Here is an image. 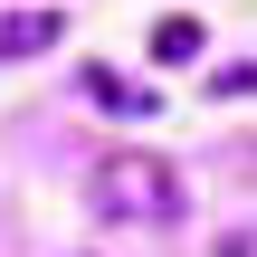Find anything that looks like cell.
Returning <instances> with one entry per match:
<instances>
[{
	"label": "cell",
	"mask_w": 257,
	"mask_h": 257,
	"mask_svg": "<svg viewBox=\"0 0 257 257\" xmlns=\"http://www.w3.org/2000/svg\"><path fill=\"white\" fill-rule=\"evenodd\" d=\"M86 200H95V219H114V229H172V219H181V181H172L162 153H105V162L86 172Z\"/></svg>",
	"instance_id": "6da1fadb"
},
{
	"label": "cell",
	"mask_w": 257,
	"mask_h": 257,
	"mask_svg": "<svg viewBox=\"0 0 257 257\" xmlns=\"http://www.w3.org/2000/svg\"><path fill=\"white\" fill-rule=\"evenodd\" d=\"M67 38V10H19L0 19V57H29V48H57Z\"/></svg>",
	"instance_id": "7a4b0ae2"
},
{
	"label": "cell",
	"mask_w": 257,
	"mask_h": 257,
	"mask_svg": "<svg viewBox=\"0 0 257 257\" xmlns=\"http://www.w3.org/2000/svg\"><path fill=\"white\" fill-rule=\"evenodd\" d=\"M86 95H95V105H114V114H153V95H143V86H124L114 67H86Z\"/></svg>",
	"instance_id": "3957f363"
},
{
	"label": "cell",
	"mask_w": 257,
	"mask_h": 257,
	"mask_svg": "<svg viewBox=\"0 0 257 257\" xmlns=\"http://www.w3.org/2000/svg\"><path fill=\"white\" fill-rule=\"evenodd\" d=\"M153 57H162V67L200 57V19H162V29H153Z\"/></svg>",
	"instance_id": "277c9868"
}]
</instances>
